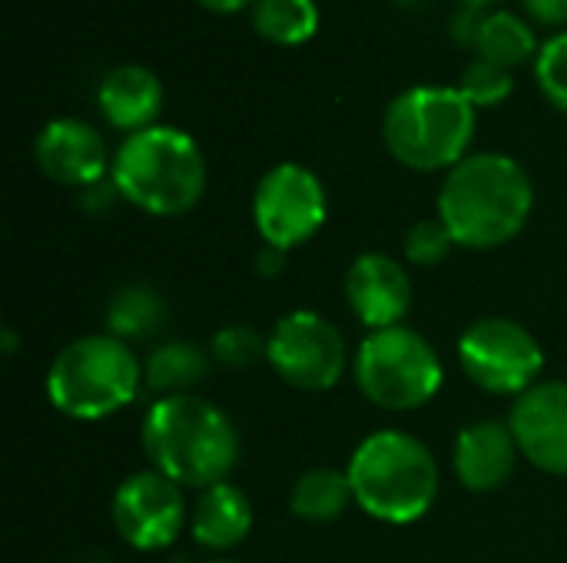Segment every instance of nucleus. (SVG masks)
Returning a JSON list of instances; mask_svg holds the SVG:
<instances>
[{
  "mask_svg": "<svg viewBox=\"0 0 567 563\" xmlns=\"http://www.w3.org/2000/svg\"><path fill=\"white\" fill-rule=\"evenodd\" d=\"M458 90L465 93V100L475 106V110H485V106H498L512 96L515 90V76L512 70L492 63V60H472L462 73V83Z\"/></svg>",
  "mask_w": 567,
  "mask_h": 563,
  "instance_id": "23",
  "label": "nucleus"
},
{
  "mask_svg": "<svg viewBox=\"0 0 567 563\" xmlns=\"http://www.w3.org/2000/svg\"><path fill=\"white\" fill-rule=\"evenodd\" d=\"M252 27L269 43L299 46L319 30V7L316 0H256Z\"/></svg>",
  "mask_w": 567,
  "mask_h": 563,
  "instance_id": "22",
  "label": "nucleus"
},
{
  "mask_svg": "<svg viewBox=\"0 0 567 563\" xmlns=\"http://www.w3.org/2000/svg\"><path fill=\"white\" fill-rule=\"evenodd\" d=\"M462 3H465L468 10H482V7H492L495 0H462Z\"/></svg>",
  "mask_w": 567,
  "mask_h": 563,
  "instance_id": "31",
  "label": "nucleus"
},
{
  "mask_svg": "<svg viewBox=\"0 0 567 563\" xmlns=\"http://www.w3.org/2000/svg\"><path fill=\"white\" fill-rule=\"evenodd\" d=\"M522 3L538 23H548V27L567 23V0H522Z\"/></svg>",
  "mask_w": 567,
  "mask_h": 563,
  "instance_id": "28",
  "label": "nucleus"
},
{
  "mask_svg": "<svg viewBox=\"0 0 567 563\" xmlns=\"http://www.w3.org/2000/svg\"><path fill=\"white\" fill-rule=\"evenodd\" d=\"M346 302L372 332L402 325L412 309V279L392 256L365 252L346 272Z\"/></svg>",
  "mask_w": 567,
  "mask_h": 563,
  "instance_id": "13",
  "label": "nucleus"
},
{
  "mask_svg": "<svg viewBox=\"0 0 567 563\" xmlns=\"http://www.w3.org/2000/svg\"><path fill=\"white\" fill-rule=\"evenodd\" d=\"M189 531L196 544L209 551H229L243 544L246 534L252 531V504L246 491H239L229 481L206 488L189 514Z\"/></svg>",
  "mask_w": 567,
  "mask_h": 563,
  "instance_id": "17",
  "label": "nucleus"
},
{
  "mask_svg": "<svg viewBox=\"0 0 567 563\" xmlns=\"http://www.w3.org/2000/svg\"><path fill=\"white\" fill-rule=\"evenodd\" d=\"M113 524L136 551L169 548L186 524L183 488L156 468L126 478L113 494Z\"/></svg>",
  "mask_w": 567,
  "mask_h": 563,
  "instance_id": "11",
  "label": "nucleus"
},
{
  "mask_svg": "<svg viewBox=\"0 0 567 563\" xmlns=\"http://www.w3.org/2000/svg\"><path fill=\"white\" fill-rule=\"evenodd\" d=\"M518 455L522 451L508 421H495V418L475 421L455 441V455H452L455 478L462 481V488L475 494L498 491L512 478Z\"/></svg>",
  "mask_w": 567,
  "mask_h": 563,
  "instance_id": "15",
  "label": "nucleus"
},
{
  "mask_svg": "<svg viewBox=\"0 0 567 563\" xmlns=\"http://www.w3.org/2000/svg\"><path fill=\"white\" fill-rule=\"evenodd\" d=\"M266 362L299 392H329L346 375L349 352L342 332L326 315L299 309L282 315L269 332Z\"/></svg>",
  "mask_w": 567,
  "mask_h": 563,
  "instance_id": "9",
  "label": "nucleus"
},
{
  "mask_svg": "<svg viewBox=\"0 0 567 563\" xmlns=\"http://www.w3.org/2000/svg\"><path fill=\"white\" fill-rule=\"evenodd\" d=\"M86 563H103V561H86Z\"/></svg>",
  "mask_w": 567,
  "mask_h": 563,
  "instance_id": "33",
  "label": "nucleus"
},
{
  "mask_svg": "<svg viewBox=\"0 0 567 563\" xmlns=\"http://www.w3.org/2000/svg\"><path fill=\"white\" fill-rule=\"evenodd\" d=\"M166 319H169V309L163 295L143 282H130L116 289L106 305V329L126 345L159 335L166 329Z\"/></svg>",
  "mask_w": 567,
  "mask_h": 563,
  "instance_id": "18",
  "label": "nucleus"
},
{
  "mask_svg": "<svg viewBox=\"0 0 567 563\" xmlns=\"http://www.w3.org/2000/svg\"><path fill=\"white\" fill-rule=\"evenodd\" d=\"M355 504L352 498V484L346 471L336 468H312L306 471L289 498V508L296 518L309 521V524H326L346 514V508Z\"/></svg>",
  "mask_w": 567,
  "mask_h": 563,
  "instance_id": "20",
  "label": "nucleus"
},
{
  "mask_svg": "<svg viewBox=\"0 0 567 563\" xmlns=\"http://www.w3.org/2000/svg\"><path fill=\"white\" fill-rule=\"evenodd\" d=\"M266 348H269V338H262L252 325H243V322L219 329L209 342V355L226 368H249L259 358H266Z\"/></svg>",
  "mask_w": 567,
  "mask_h": 563,
  "instance_id": "24",
  "label": "nucleus"
},
{
  "mask_svg": "<svg viewBox=\"0 0 567 563\" xmlns=\"http://www.w3.org/2000/svg\"><path fill=\"white\" fill-rule=\"evenodd\" d=\"M282 265H286V252L282 249H276V246H262L259 249V256H256V272L259 275H279Z\"/></svg>",
  "mask_w": 567,
  "mask_h": 563,
  "instance_id": "29",
  "label": "nucleus"
},
{
  "mask_svg": "<svg viewBox=\"0 0 567 563\" xmlns=\"http://www.w3.org/2000/svg\"><path fill=\"white\" fill-rule=\"evenodd\" d=\"M455 239L449 232V226L442 219H419L409 232H405V259L415 265H439L449 259Z\"/></svg>",
  "mask_w": 567,
  "mask_h": 563,
  "instance_id": "26",
  "label": "nucleus"
},
{
  "mask_svg": "<svg viewBox=\"0 0 567 563\" xmlns=\"http://www.w3.org/2000/svg\"><path fill=\"white\" fill-rule=\"evenodd\" d=\"M110 179L136 209L150 216H183L206 192V156L189 133L150 126L123 139Z\"/></svg>",
  "mask_w": 567,
  "mask_h": 563,
  "instance_id": "3",
  "label": "nucleus"
},
{
  "mask_svg": "<svg viewBox=\"0 0 567 563\" xmlns=\"http://www.w3.org/2000/svg\"><path fill=\"white\" fill-rule=\"evenodd\" d=\"M382 136L409 169H455L475 136V106L455 86H412L389 103Z\"/></svg>",
  "mask_w": 567,
  "mask_h": 563,
  "instance_id": "5",
  "label": "nucleus"
},
{
  "mask_svg": "<svg viewBox=\"0 0 567 563\" xmlns=\"http://www.w3.org/2000/svg\"><path fill=\"white\" fill-rule=\"evenodd\" d=\"M355 504L382 524H412L439 498V465L425 441L405 431L369 435L349 468Z\"/></svg>",
  "mask_w": 567,
  "mask_h": 563,
  "instance_id": "4",
  "label": "nucleus"
},
{
  "mask_svg": "<svg viewBox=\"0 0 567 563\" xmlns=\"http://www.w3.org/2000/svg\"><path fill=\"white\" fill-rule=\"evenodd\" d=\"M96 103L110 126L126 129L133 136L140 129L156 126V116L163 110V83L150 66L123 63L103 76Z\"/></svg>",
  "mask_w": 567,
  "mask_h": 563,
  "instance_id": "16",
  "label": "nucleus"
},
{
  "mask_svg": "<svg viewBox=\"0 0 567 563\" xmlns=\"http://www.w3.org/2000/svg\"><path fill=\"white\" fill-rule=\"evenodd\" d=\"M508 428L522 458L548 475H567V382H538L515 398Z\"/></svg>",
  "mask_w": 567,
  "mask_h": 563,
  "instance_id": "12",
  "label": "nucleus"
},
{
  "mask_svg": "<svg viewBox=\"0 0 567 563\" xmlns=\"http://www.w3.org/2000/svg\"><path fill=\"white\" fill-rule=\"evenodd\" d=\"M209 563H236V561H209Z\"/></svg>",
  "mask_w": 567,
  "mask_h": 563,
  "instance_id": "32",
  "label": "nucleus"
},
{
  "mask_svg": "<svg viewBox=\"0 0 567 563\" xmlns=\"http://www.w3.org/2000/svg\"><path fill=\"white\" fill-rule=\"evenodd\" d=\"M458 365L488 395L522 398L545 372L538 338L515 319H478L458 338Z\"/></svg>",
  "mask_w": 567,
  "mask_h": 563,
  "instance_id": "8",
  "label": "nucleus"
},
{
  "mask_svg": "<svg viewBox=\"0 0 567 563\" xmlns=\"http://www.w3.org/2000/svg\"><path fill=\"white\" fill-rule=\"evenodd\" d=\"M143 451L159 475L179 488H213L229 481L239 461V435L223 408L196 395L153 402L143 418Z\"/></svg>",
  "mask_w": 567,
  "mask_h": 563,
  "instance_id": "2",
  "label": "nucleus"
},
{
  "mask_svg": "<svg viewBox=\"0 0 567 563\" xmlns=\"http://www.w3.org/2000/svg\"><path fill=\"white\" fill-rule=\"evenodd\" d=\"M472 43L478 46L482 60H492V63H498L505 70L522 66L538 50L532 23L522 20L518 13H508V10H495V13L482 17L475 23V40Z\"/></svg>",
  "mask_w": 567,
  "mask_h": 563,
  "instance_id": "21",
  "label": "nucleus"
},
{
  "mask_svg": "<svg viewBox=\"0 0 567 563\" xmlns=\"http://www.w3.org/2000/svg\"><path fill=\"white\" fill-rule=\"evenodd\" d=\"M535 76L551 106L567 113V30L551 37L535 56Z\"/></svg>",
  "mask_w": 567,
  "mask_h": 563,
  "instance_id": "25",
  "label": "nucleus"
},
{
  "mask_svg": "<svg viewBox=\"0 0 567 563\" xmlns=\"http://www.w3.org/2000/svg\"><path fill=\"white\" fill-rule=\"evenodd\" d=\"M535 186L525 166L505 153H472L449 169L439 192V219L462 249H498L532 219Z\"/></svg>",
  "mask_w": 567,
  "mask_h": 563,
  "instance_id": "1",
  "label": "nucleus"
},
{
  "mask_svg": "<svg viewBox=\"0 0 567 563\" xmlns=\"http://www.w3.org/2000/svg\"><path fill=\"white\" fill-rule=\"evenodd\" d=\"M359 392L385 411H415L442 388V358L425 335L409 325L372 332L352 362Z\"/></svg>",
  "mask_w": 567,
  "mask_h": 563,
  "instance_id": "7",
  "label": "nucleus"
},
{
  "mask_svg": "<svg viewBox=\"0 0 567 563\" xmlns=\"http://www.w3.org/2000/svg\"><path fill=\"white\" fill-rule=\"evenodd\" d=\"M37 166L60 186L86 189L106 176V143L83 119H50L33 143Z\"/></svg>",
  "mask_w": 567,
  "mask_h": 563,
  "instance_id": "14",
  "label": "nucleus"
},
{
  "mask_svg": "<svg viewBox=\"0 0 567 563\" xmlns=\"http://www.w3.org/2000/svg\"><path fill=\"white\" fill-rule=\"evenodd\" d=\"M143 385V368L116 335H83L60 348L47 372V398L76 421H100L126 408Z\"/></svg>",
  "mask_w": 567,
  "mask_h": 563,
  "instance_id": "6",
  "label": "nucleus"
},
{
  "mask_svg": "<svg viewBox=\"0 0 567 563\" xmlns=\"http://www.w3.org/2000/svg\"><path fill=\"white\" fill-rule=\"evenodd\" d=\"M206 10H216V13H236V10H243V7H249V3H256V0H199Z\"/></svg>",
  "mask_w": 567,
  "mask_h": 563,
  "instance_id": "30",
  "label": "nucleus"
},
{
  "mask_svg": "<svg viewBox=\"0 0 567 563\" xmlns=\"http://www.w3.org/2000/svg\"><path fill=\"white\" fill-rule=\"evenodd\" d=\"M113 199H123L113 179H110V183L103 179V183H96V186H86V189H80V206H83L90 216H103V212L113 206Z\"/></svg>",
  "mask_w": 567,
  "mask_h": 563,
  "instance_id": "27",
  "label": "nucleus"
},
{
  "mask_svg": "<svg viewBox=\"0 0 567 563\" xmlns=\"http://www.w3.org/2000/svg\"><path fill=\"white\" fill-rule=\"evenodd\" d=\"M209 372V352L196 342H163L150 352L143 365V382L150 392L169 395H189Z\"/></svg>",
  "mask_w": 567,
  "mask_h": 563,
  "instance_id": "19",
  "label": "nucleus"
},
{
  "mask_svg": "<svg viewBox=\"0 0 567 563\" xmlns=\"http://www.w3.org/2000/svg\"><path fill=\"white\" fill-rule=\"evenodd\" d=\"M329 216L326 186L319 176L299 163L272 166L252 196V222L262 236V246H276L282 252L309 242Z\"/></svg>",
  "mask_w": 567,
  "mask_h": 563,
  "instance_id": "10",
  "label": "nucleus"
}]
</instances>
